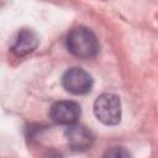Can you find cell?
Segmentation results:
<instances>
[{
	"label": "cell",
	"instance_id": "8992f818",
	"mask_svg": "<svg viewBox=\"0 0 158 158\" xmlns=\"http://www.w3.org/2000/svg\"><path fill=\"white\" fill-rule=\"evenodd\" d=\"M38 44L37 36L27 28H23L19 32L15 44L12 46V52L17 56H26L36 49Z\"/></svg>",
	"mask_w": 158,
	"mask_h": 158
},
{
	"label": "cell",
	"instance_id": "6da1fadb",
	"mask_svg": "<svg viewBox=\"0 0 158 158\" xmlns=\"http://www.w3.org/2000/svg\"><path fill=\"white\" fill-rule=\"evenodd\" d=\"M65 44L68 51L81 59H89L99 53V41L94 32L86 27H74L67 36Z\"/></svg>",
	"mask_w": 158,
	"mask_h": 158
},
{
	"label": "cell",
	"instance_id": "7a4b0ae2",
	"mask_svg": "<svg viewBox=\"0 0 158 158\" xmlns=\"http://www.w3.org/2000/svg\"><path fill=\"white\" fill-rule=\"evenodd\" d=\"M95 117L106 126H115L121 121V101L116 94L104 93L94 102Z\"/></svg>",
	"mask_w": 158,
	"mask_h": 158
},
{
	"label": "cell",
	"instance_id": "5b68a950",
	"mask_svg": "<svg viewBox=\"0 0 158 158\" xmlns=\"http://www.w3.org/2000/svg\"><path fill=\"white\" fill-rule=\"evenodd\" d=\"M65 136L68 139L69 146L74 151H86L93 146L94 136L90 130L81 125H70L67 131Z\"/></svg>",
	"mask_w": 158,
	"mask_h": 158
},
{
	"label": "cell",
	"instance_id": "52a82bcc",
	"mask_svg": "<svg viewBox=\"0 0 158 158\" xmlns=\"http://www.w3.org/2000/svg\"><path fill=\"white\" fill-rule=\"evenodd\" d=\"M105 157H130V153L123 148H112L105 153Z\"/></svg>",
	"mask_w": 158,
	"mask_h": 158
},
{
	"label": "cell",
	"instance_id": "3957f363",
	"mask_svg": "<svg viewBox=\"0 0 158 158\" xmlns=\"http://www.w3.org/2000/svg\"><path fill=\"white\" fill-rule=\"evenodd\" d=\"M62 86L70 94L84 95L91 90L93 78L81 68H70L62 75Z\"/></svg>",
	"mask_w": 158,
	"mask_h": 158
},
{
	"label": "cell",
	"instance_id": "277c9868",
	"mask_svg": "<svg viewBox=\"0 0 158 158\" xmlns=\"http://www.w3.org/2000/svg\"><path fill=\"white\" fill-rule=\"evenodd\" d=\"M81 115V109L75 101H58L56 102L49 111L52 121L58 125H74L78 122Z\"/></svg>",
	"mask_w": 158,
	"mask_h": 158
}]
</instances>
